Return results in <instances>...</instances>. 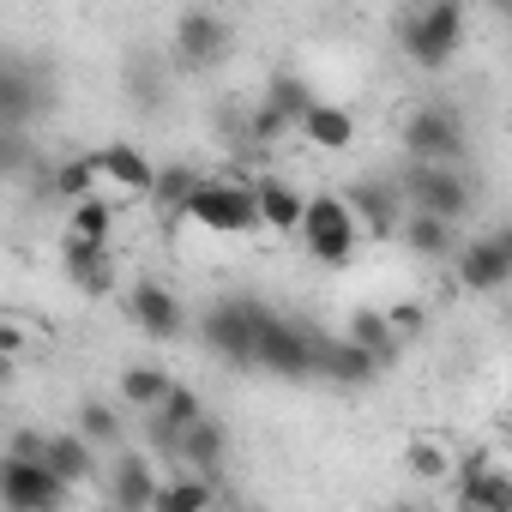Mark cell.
Wrapping results in <instances>:
<instances>
[{"mask_svg":"<svg viewBox=\"0 0 512 512\" xmlns=\"http://www.w3.org/2000/svg\"><path fill=\"white\" fill-rule=\"evenodd\" d=\"M398 49L410 55V67L440 73V67L464 49V0H422L416 13H404Z\"/></svg>","mask_w":512,"mask_h":512,"instance_id":"obj_1","label":"cell"},{"mask_svg":"<svg viewBox=\"0 0 512 512\" xmlns=\"http://www.w3.org/2000/svg\"><path fill=\"white\" fill-rule=\"evenodd\" d=\"M260 320L266 308L260 302H241V296H223L199 314V338L211 356H223L229 368H260Z\"/></svg>","mask_w":512,"mask_h":512,"instance_id":"obj_2","label":"cell"},{"mask_svg":"<svg viewBox=\"0 0 512 512\" xmlns=\"http://www.w3.org/2000/svg\"><path fill=\"white\" fill-rule=\"evenodd\" d=\"M73 494L79 488L49 458H25V452L0 458V506L7 512H61V506H73Z\"/></svg>","mask_w":512,"mask_h":512,"instance_id":"obj_3","label":"cell"},{"mask_svg":"<svg viewBox=\"0 0 512 512\" xmlns=\"http://www.w3.org/2000/svg\"><path fill=\"white\" fill-rule=\"evenodd\" d=\"M356 235H362V217L344 193H314L308 199V223H302V247H308V260L344 272L356 260Z\"/></svg>","mask_w":512,"mask_h":512,"instance_id":"obj_4","label":"cell"},{"mask_svg":"<svg viewBox=\"0 0 512 512\" xmlns=\"http://www.w3.org/2000/svg\"><path fill=\"white\" fill-rule=\"evenodd\" d=\"M181 217L199 223V229H211V235L266 229V217H260V187H253V181H199Z\"/></svg>","mask_w":512,"mask_h":512,"instance_id":"obj_5","label":"cell"},{"mask_svg":"<svg viewBox=\"0 0 512 512\" xmlns=\"http://www.w3.org/2000/svg\"><path fill=\"white\" fill-rule=\"evenodd\" d=\"M320 350H326V344H320L302 320H284V314L266 308V320H260V368H266V374L308 380V374H320Z\"/></svg>","mask_w":512,"mask_h":512,"instance_id":"obj_6","label":"cell"},{"mask_svg":"<svg viewBox=\"0 0 512 512\" xmlns=\"http://www.w3.org/2000/svg\"><path fill=\"white\" fill-rule=\"evenodd\" d=\"M452 266H458V284L476 290V296H494L512 284V223H494L482 235H470L458 253H452Z\"/></svg>","mask_w":512,"mask_h":512,"instance_id":"obj_7","label":"cell"},{"mask_svg":"<svg viewBox=\"0 0 512 512\" xmlns=\"http://www.w3.org/2000/svg\"><path fill=\"white\" fill-rule=\"evenodd\" d=\"M404 199L416 211H434V217H470V187L458 175V163H410L404 175Z\"/></svg>","mask_w":512,"mask_h":512,"instance_id":"obj_8","label":"cell"},{"mask_svg":"<svg viewBox=\"0 0 512 512\" xmlns=\"http://www.w3.org/2000/svg\"><path fill=\"white\" fill-rule=\"evenodd\" d=\"M404 151L410 163H464V127L446 109H416L404 121Z\"/></svg>","mask_w":512,"mask_h":512,"instance_id":"obj_9","label":"cell"},{"mask_svg":"<svg viewBox=\"0 0 512 512\" xmlns=\"http://www.w3.org/2000/svg\"><path fill=\"white\" fill-rule=\"evenodd\" d=\"M127 314H133V326H139L145 338H157V344H169V338L187 332V308H181V296H175L169 284H157V278H139V284L127 290Z\"/></svg>","mask_w":512,"mask_h":512,"instance_id":"obj_10","label":"cell"},{"mask_svg":"<svg viewBox=\"0 0 512 512\" xmlns=\"http://www.w3.org/2000/svg\"><path fill=\"white\" fill-rule=\"evenodd\" d=\"M157 488H163V476H157V464L145 452H121V458L103 464V500L109 506H127V512L157 506Z\"/></svg>","mask_w":512,"mask_h":512,"instance_id":"obj_11","label":"cell"},{"mask_svg":"<svg viewBox=\"0 0 512 512\" xmlns=\"http://www.w3.org/2000/svg\"><path fill=\"white\" fill-rule=\"evenodd\" d=\"M175 55H181V67H217L223 55H229V25L211 13V7H187L181 13V25H175Z\"/></svg>","mask_w":512,"mask_h":512,"instance_id":"obj_12","label":"cell"},{"mask_svg":"<svg viewBox=\"0 0 512 512\" xmlns=\"http://www.w3.org/2000/svg\"><path fill=\"white\" fill-rule=\"evenodd\" d=\"M458 506H482V512H512V476L488 464V452L458 458Z\"/></svg>","mask_w":512,"mask_h":512,"instance_id":"obj_13","label":"cell"},{"mask_svg":"<svg viewBox=\"0 0 512 512\" xmlns=\"http://www.w3.org/2000/svg\"><path fill=\"white\" fill-rule=\"evenodd\" d=\"M350 205H356V217H362V229L368 235H398L404 229V211H410V199H404V181L398 187H380V181H356L350 193H344Z\"/></svg>","mask_w":512,"mask_h":512,"instance_id":"obj_14","label":"cell"},{"mask_svg":"<svg viewBox=\"0 0 512 512\" xmlns=\"http://www.w3.org/2000/svg\"><path fill=\"white\" fill-rule=\"evenodd\" d=\"M61 266H67L73 290H85V296H109V290H115L109 241H79V235H67V241H61Z\"/></svg>","mask_w":512,"mask_h":512,"instance_id":"obj_15","label":"cell"},{"mask_svg":"<svg viewBox=\"0 0 512 512\" xmlns=\"http://www.w3.org/2000/svg\"><path fill=\"white\" fill-rule=\"evenodd\" d=\"M91 157H97L103 181H115L121 193H139V199H151V187H157V163H151L139 145H127V139H109V145H97Z\"/></svg>","mask_w":512,"mask_h":512,"instance_id":"obj_16","label":"cell"},{"mask_svg":"<svg viewBox=\"0 0 512 512\" xmlns=\"http://www.w3.org/2000/svg\"><path fill=\"white\" fill-rule=\"evenodd\" d=\"M49 464L73 482V488H91L97 470H103V446L79 428H49Z\"/></svg>","mask_w":512,"mask_h":512,"instance_id":"obj_17","label":"cell"},{"mask_svg":"<svg viewBox=\"0 0 512 512\" xmlns=\"http://www.w3.org/2000/svg\"><path fill=\"white\" fill-rule=\"evenodd\" d=\"M253 187H260V217H266L272 235H302V223H308V193L302 187H290L284 175H260Z\"/></svg>","mask_w":512,"mask_h":512,"instance_id":"obj_18","label":"cell"},{"mask_svg":"<svg viewBox=\"0 0 512 512\" xmlns=\"http://www.w3.org/2000/svg\"><path fill=\"white\" fill-rule=\"evenodd\" d=\"M398 241L416 253V260H452L458 253V223L452 217H434V211H404V229H398Z\"/></svg>","mask_w":512,"mask_h":512,"instance_id":"obj_19","label":"cell"},{"mask_svg":"<svg viewBox=\"0 0 512 512\" xmlns=\"http://www.w3.org/2000/svg\"><path fill=\"white\" fill-rule=\"evenodd\" d=\"M320 374H326V380H338V386H374V380L386 374V362H380L368 344L338 338V344H326V350H320Z\"/></svg>","mask_w":512,"mask_h":512,"instance_id":"obj_20","label":"cell"},{"mask_svg":"<svg viewBox=\"0 0 512 512\" xmlns=\"http://www.w3.org/2000/svg\"><path fill=\"white\" fill-rule=\"evenodd\" d=\"M175 464H187V470H205V476H217L223 464H229V428L217 422V416H199L187 434H181V446H175Z\"/></svg>","mask_w":512,"mask_h":512,"instance_id":"obj_21","label":"cell"},{"mask_svg":"<svg viewBox=\"0 0 512 512\" xmlns=\"http://www.w3.org/2000/svg\"><path fill=\"white\" fill-rule=\"evenodd\" d=\"M302 139H308L314 151H350V145H356V115H350L344 103H314V109L302 115Z\"/></svg>","mask_w":512,"mask_h":512,"instance_id":"obj_22","label":"cell"},{"mask_svg":"<svg viewBox=\"0 0 512 512\" xmlns=\"http://www.w3.org/2000/svg\"><path fill=\"white\" fill-rule=\"evenodd\" d=\"M217 494H223L217 476L181 464V476H169V482L157 488V506H163V512H199V506H217Z\"/></svg>","mask_w":512,"mask_h":512,"instance_id":"obj_23","label":"cell"},{"mask_svg":"<svg viewBox=\"0 0 512 512\" xmlns=\"http://www.w3.org/2000/svg\"><path fill=\"white\" fill-rule=\"evenodd\" d=\"M169 374L163 368H151V362H139V368H121V404L127 410H139V416H151L163 398H169Z\"/></svg>","mask_w":512,"mask_h":512,"instance_id":"obj_24","label":"cell"},{"mask_svg":"<svg viewBox=\"0 0 512 512\" xmlns=\"http://www.w3.org/2000/svg\"><path fill=\"white\" fill-rule=\"evenodd\" d=\"M67 235H79V241H109V235H115V199H103V193L73 199V205H67Z\"/></svg>","mask_w":512,"mask_h":512,"instance_id":"obj_25","label":"cell"},{"mask_svg":"<svg viewBox=\"0 0 512 512\" xmlns=\"http://www.w3.org/2000/svg\"><path fill=\"white\" fill-rule=\"evenodd\" d=\"M344 338L368 344V350H374V356H380L386 368H392V362H398V350H404V344H398V332H392V320H386L380 308H356V314H350V332H344Z\"/></svg>","mask_w":512,"mask_h":512,"instance_id":"obj_26","label":"cell"},{"mask_svg":"<svg viewBox=\"0 0 512 512\" xmlns=\"http://www.w3.org/2000/svg\"><path fill=\"white\" fill-rule=\"evenodd\" d=\"M97 181H103V169H97V157L85 151V157H67V163H55L49 169V193L55 199H85V193H97Z\"/></svg>","mask_w":512,"mask_h":512,"instance_id":"obj_27","label":"cell"},{"mask_svg":"<svg viewBox=\"0 0 512 512\" xmlns=\"http://www.w3.org/2000/svg\"><path fill=\"white\" fill-rule=\"evenodd\" d=\"M199 181H205V175H193L187 163H175V169H157V187H151V205H157L163 217H181Z\"/></svg>","mask_w":512,"mask_h":512,"instance_id":"obj_28","label":"cell"},{"mask_svg":"<svg viewBox=\"0 0 512 512\" xmlns=\"http://www.w3.org/2000/svg\"><path fill=\"white\" fill-rule=\"evenodd\" d=\"M404 464H410V476H422V482H446V476H458V458H452L440 440H416V446L404 452Z\"/></svg>","mask_w":512,"mask_h":512,"instance_id":"obj_29","label":"cell"},{"mask_svg":"<svg viewBox=\"0 0 512 512\" xmlns=\"http://www.w3.org/2000/svg\"><path fill=\"white\" fill-rule=\"evenodd\" d=\"M73 428H79V434H91L103 452H109V446H121V434H127V428H121V416H115L109 404H97V398H91V404H79V422H73Z\"/></svg>","mask_w":512,"mask_h":512,"instance_id":"obj_30","label":"cell"},{"mask_svg":"<svg viewBox=\"0 0 512 512\" xmlns=\"http://www.w3.org/2000/svg\"><path fill=\"white\" fill-rule=\"evenodd\" d=\"M266 103H272V109H284V115L296 121V133H302V115L314 109V97H308V85H302V79H290V73H284V79H272V91H266Z\"/></svg>","mask_w":512,"mask_h":512,"instance_id":"obj_31","label":"cell"},{"mask_svg":"<svg viewBox=\"0 0 512 512\" xmlns=\"http://www.w3.org/2000/svg\"><path fill=\"white\" fill-rule=\"evenodd\" d=\"M386 320H392L398 344H410V338H422V326H428V308H422V302H392V308H386Z\"/></svg>","mask_w":512,"mask_h":512,"instance_id":"obj_32","label":"cell"},{"mask_svg":"<svg viewBox=\"0 0 512 512\" xmlns=\"http://www.w3.org/2000/svg\"><path fill=\"white\" fill-rule=\"evenodd\" d=\"M494 7H500V13H506V19H512V0H494Z\"/></svg>","mask_w":512,"mask_h":512,"instance_id":"obj_33","label":"cell"},{"mask_svg":"<svg viewBox=\"0 0 512 512\" xmlns=\"http://www.w3.org/2000/svg\"><path fill=\"white\" fill-rule=\"evenodd\" d=\"M187 7H211V0H187Z\"/></svg>","mask_w":512,"mask_h":512,"instance_id":"obj_34","label":"cell"}]
</instances>
